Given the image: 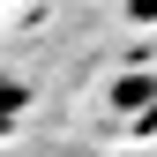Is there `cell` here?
Masks as SVG:
<instances>
[{
    "instance_id": "obj_1",
    "label": "cell",
    "mask_w": 157,
    "mask_h": 157,
    "mask_svg": "<svg viewBox=\"0 0 157 157\" xmlns=\"http://www.w3.org/2000/svg\"><path fill=\"white\" fill-rule=\"evenodd\" d=\"M23 105H30V90L15 82V75H0V135H8L15 120H23Z\"/></svg>"
}]
</instances>
